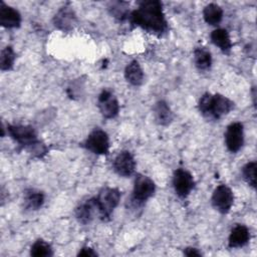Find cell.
I'll return each mask as SVG.
<instances>
[{
  "instance_id": "cell-22",
  "label": "cell",
  "mask_w": 257,
  "mask_h": 257,
  "mask_svg": "<svg viewBox=\"0 0 257 257\" xmlns=\"http://www.w3.org/2000/svg\"><path fill=\"white\" fill-rule=\"evenodd\" d=\"M30 255L34 257H50L53 256L51 245L43 239H37L30 248Z\"/></svg>"
},
{
  "instance_id": "cell-21",
  "label": "cell",
  "mask_w": 257,
  "mask_h": 257,
  "mask_svg": "<svg viewBox=\"0 0 257 257\" xmlns=\"http://www.w3.org/2000/svg\"><path fill=\"white\" fill-rule=\"evenodd\" d=\"M223 9L215 3H210L203 9V18L205 22L211 26L218 25L223 19Z\"/></svg>"
},
{
  "instance_id": "cell-18",
  "label": "cell",
  "mask_w": 257,
  "mask_h": 257,
  "mask_svg": "<svg viewBox=\"0 0 257 257\" xmlns=\"http://www.w3.org/2000/svg\"><path fill=\"white\" fill-rule=\"evenodd\" d=\"M212 43L217 46L223 53L229 54L232 49V41L229 32L224 28H217L210 35Z\"/></svg>"
},
{
  "instance_id": "cell-26",
  "label": "cell",
  "mask_w": 257,
  "mask_h": 257,
  "mask_svg": "<svg viewBox=\"0 0 257 257\" xmlns=\"http://www.w3.org/2000/svg\"><path fill=\"white\" fill-rule=\"evenodd\" d=\"M83 86H84V80H82L81 78H78L73 82H71L70 85L66 88V93L69 96V98L76 99L80 97L81 90H83Z\"/></svg>"
},
{
  "instance_id": "cell-8",
  "label": "cell",
  "mask_w": 257,
  "mask_h": 257,
  "mask_svg": "<svg viewBox=\"0 0 257 257\" xmlns=\"http://www.w3.org/2000/svg\"><path fill=\"white\" fill-rule=\"evenodd\" d=\"M173 187L175 193L180 198H187L195 188V181L192 174L186 169H177L173 175Z\"/></svg>"
},
{
  "instance_id": "cell-11",
  "label": "cell",
  "mask_w": 257,
  "mask_h": 257,
  "mask_svg": "<svg viewBox=\"0 0 257 257\" xmlns=\"http://www.w3.org/2000/svg\"><path fill=\"white\" fill-rule=\"evenodd\" d=\"M52 22L54 27L57 28L58 30L65 33H69L76 26L77 17L72 7L66 4L56 12L52 19Z\"/></svg>"
},
{
  "instance_id": "cell-15",
  "label": "cell",
  "mask_w": 257,
  "mask_h": 257,
  "mask_svg": "<svg viewBox=\"0 0 257 257\" xmlns=\"http://www.w3.org/2000/svg\"><path fill=\"white\" fill-rule=\"evenodd\" d=\"M250 230L243 224H236L228 237V247L231 249L241 248L250 241Z\"/></svg>"
},
{
  "instance_id": "cell-17",
  "label": "cell",
  "mask_w": 257,
  "mask_h": 257,
  "mask_svg": "<svg viewBox=\"0 0 257 257\" xmlns=\"http://www.w3.org/2000/svg\"><path fill=\"white\" fill-rule=\"evenodd\" d=\"M45 201L43 192L35 189H26L23 193V207L28 211L39 210Z\"/></svg>"
},
{
  "instance_id": "cell-25",
  "label": "cell",
  "mask_w": 257,
  "mask_h": 257,
  "mask_svg": "<svg viewBox=\"0 0 257 257\" xmlns=\"http://www.w3.org/2000/svg\"><path fill=\"white\" fill-rule=\"evenodd\" d=\"M242 176L245 182L253 189L256 188V162L246 163L242 168Z\"/></svg>"
},
{
  "instance_id": "cell-2",
  "label": "cell",
  "mask_w": 257,
  "mask_h": 257,
  "mask_svg": "<svg viewBox=\"0 0 257 257\" xmlns=\"http://www.w3.org/2000/svg\"><path fill=\"white\" fill-rule=\"evenodd\" d=\"M6 131L9 137L22 149L27 150L32 157L41 159L48 153L47 147L38 139L33 126L9 123L6 126Z\"/></svg>"
},
{
  "instance_id": "cell-3",
  "label": "cell",
  "mask_w": 257,
  "mask_h": 257,
  "mask_svg": "<svg viewBox=\"0 0 257 257\" xmlns=\"http://www.w3.org/2000/svg\"><path fill=\"white\" fill-rule=\"evenodd\" d=\"M235 106L233 100L221 93H204L198 101L200 113L210 119L218 120L228 114Z\"/></svg>"
},
{
  "instance_id": "cell-13",
  "label": "cell",
  "mask_w": 257,
  "mask_h": 257,
  "mask_svg": "<svg viewBox=\"0 0 257 257\" xmlns=\"http://www.w3.org/2000/svg\"><path fill=\"white\" fill-rule=\"evenodd\" d=\"M96 215L98 216V209L94 197L80 203L74 210V216L76 220L82 225L90 223Z\"/></svg>"
},
{
  "instance_id": "cell-28",
  "label": "cell",
  "mask_w": 257,
  "mask_h": 257,
  "mask_svg": "<svg viewBox=\"0 0 257 257\" xmlns=\"http://www.w3.org/2000/svg\"><path fill=\"white\" fill-rule=\"evenodd\" d=\"M184 255L193 257V256H202V253L195 247H187L184 249Z\"/></svg>"
},
{
  "instance_id": "cell-7",
  "label": "cell",
  "mask_w": 257,
  "mask_h": 257,
  "mask_svg": "<svg viewBox=\"0 0 257 257\" xmlns=\"http://www.w3.org/2000/svg\"><path fill=\"white\" fill-rule=\"evenodd\" d=\"M213 208L221 214H228L234 204V193L227 185H219L211 197Z\"/></svg>"
},
{
  "instance_id": "cell-4",
  "label": "cell",
  "mask_w": 257,
  "mask_h": 257,
  "mask_svg": "<svg viewBox=\"0 0 257 257\" xmlns=\"http://www.w3.org/2000/svg\"><path fill=\"white\" fill-rule=\"evenodd\" d=\"M120 191L116 188L103 187L99 190L95 198L97 209H98V218L103 221H109L113 210L117 207L120 201Z\"/></svg>"
},
{
  "instance_id": "cell-23",
  "label": "cell",
  "mask_w": 257,
  "mask_h": 257,
  "mask_svg": "<svg viewBox=\"0 0 257 257\" xmlns=\"http://www.w3.org/2000/svg\"><path fill=\"white\" fill-rule=\"evenodd\" d=\"M16 59V53L12 46H6L2 49L0 55V69L2 71H9L13 68Z\"/></svg>"
},
{
  "instance_id": "cell-27",
  "label": "cell",
  "mask_w": 257,
  "mask_h": 257,
  "mask_svg": "<svg viewBox=\"0 0 257 257\" xmlns=\"http://www.w3.org/2000/svg\"><path fill=\"white\" fill-rule=\"evenodd\" d=\"M77 256H84V257H95L97 256V253L91 248V247H88V246H83L79 252L77 253Z\"/></svg>"
},
{
  "instance_id": "cell-24",
  "label": "cell",
  "mask_w": 257,
  "mask_h": 257,
  "mask_svg": "<svg viewBox=\"0 0 257 257\" xmlns=\"http://www.w3.org/2000/svg\"><path fill=\"white\" fill-rule=\"evenodd\" d=\"M108 10L114 18H116L120 21L127 19L128 15H130V10L127 9L126 2H119V1L111 2L108 5Z\"/></svg>"
},
{
  "instance_id": "cell-9",
  "label": "cell",
  "mask_w": 257,
  "mask_h": 257,
  "mask_svg": "<svg viewBox=\"0 0 257 257\" xmlns=\"http://www.w3.org/2000/svg\"><path fill=\"white\" fill-rule=\"evenodd\" d=\"M225 145L230 153H237L244 145V126L240 121L231 122L224 134Z\"/></svg>"
},
{
  "instance_id": "cell-6",
  "label": "cell",
  "mask_w": 257,
  "mask_h": 257,
  "mask_svg": "<svg viewBox=\"0 0 257 257\" xmlns=\"http://www.w3.org/2000/svg\"><path fill=\"white\" fill-rule=\"evenodd\" d=\"M81 146L92 154L100 156L107 155L110 147L108 135L103 130L95 127L93 131L90 132V134L81 144Z\"/></svg>"
},
{
  "instance_id": "cell-1",
  "label": "cell",
  "mask_w": 257,
  "mask_h": 257,
  "mask_svg": "<svg viewBox=\"0 0 257 257\" xmlns=\"http://www.w3.org/2000/svg\"><path fill=\"white\" fill-rule=\"evenodd\" d=\"M127 20L133 26L140 27L157 36H163L169 30L163 4L158 0L139 2L138 8L130 12Z\"/></svg>"
},
{
  "instance_id": "cell-14",
  "label": "cell",
  "mask_w": 257,
  "mask_h": 257,
  "mask_svg": "<svg viewBox=\"0 0 257 257\" xmlns=\"http://www.w3.org/2000/svg\"><path fill=\"white\" fill-rule=\"evenodd\" d=\"M22 18L19 11L0 1V24L5 28H18Z\"/></svg>"
},
{
  "instance_id": "cell-19",
  "label": "cell",
  "mask_w": 257,
  "mask_h": 257,
  "mask_svg": "<svg viewBox=\"0 0 257 257\" xmlns=\"http://www.w3.org/2000/svg\"><path fill=\"white\" fill-rule=\"evenodd\" d=\"M144 70L141 67L139 61L132 60L124 68L125 80L134 86H139L144 82Z\"/></svg>"
},
{
  "instance_id": "cell-10",
  "label": "cell",
  "mask_w": 257,
  "mask_h": 257,
  "mask_svg": "<svg viewBox=\"0 0 257 257\" xmlns=\"http://www.w3.org/2000/svg\"><path fill=\"white\" fill-rule=\"evenodd\" d=\"M97 106L101 115L107 119L114 118L119 112L118 100L109 89H102L98 94Z\"/></svg>"
},
{
  "instance_id": "cell-16",
  "label": "cell",
  "mask_w": 257,
  "mask_h": 257,
  "mask_svg": "<svg viewBox=\"0 0 257 257\" xmlns=\"http://www.w3.org/2000/svg\"><path fill=\"white\" fill-rule=\"evenodd\" d=\"M155 120L158 124L167 126L174 120V112L165 100H158L153 107Z\"/></svg>"
},
{
  "instance_id": "cell-20",
  "label": "cell",
  "mask_w": 257,
  "mask_h": 257,
  "mask_svg": "<svg viewBox=\"0 0 257 257\" xmlns=\"http://www.w3.org/2000/svg\"><path fill=\"white\" fill-rule=\"evenodd\" d=\"M194 64L200 71L209 70L212 66V54L206 47H196L193 53Z\"/></svg>"
},
{
  "instance_id": "cell-5",
  "label": "cell",
  "mask_w": 257,
  "mask_h": 257,
  "mask_svg": "<svg viewBox=\"0 0 257 257\" xmlns=\"http://www.w3.org/2000/svg\"><path fill=\"white\" fill-rule=\"evenodd\" d=\"M156 192L155 182L148 176L138 174L135 178L133 193L130 198V206L134 209L142 207Z\"/></svg>"
},
{
  "instance_id": "cell-12",
  "label": "cell",
  "mask_w": 257,
  "mask_h": 257,
  "mask_svg": "<svg viewBox=\"0 0 257 257\" xmlns=\"http://www.w3.org/2000/svg\"><path fill=\"white\" fill-rule=\"evenodd\" d=\"M136 165V160L128 151L119 152L112 162L113 171L123 178H128L135 173Z\"/></svg>"
}]
</instances>
